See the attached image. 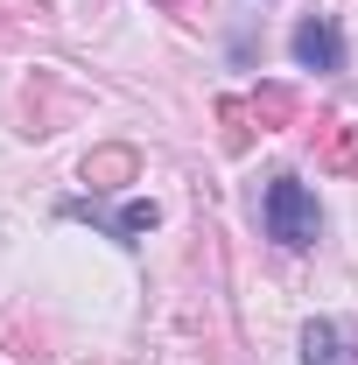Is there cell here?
Listing matches in <instances>:
<instances>
[{
    "mask_svg": "<svg viewBox=\"0 0 358 365\" xmlns=\"http://www.w3.org/2000/svg\"><path fill=\"white\" fill-rule=\"evenodd\" d=\"M63 211H71V218H98L113 239H140V232L155 225V204H127V211H113V218H106V211H91V204H63Z\"/></svg>",
    "mask_w": 358,
    "mask_h": 365,
    "instance_id": "obj_6",
    "label": "cell"
},
{
    "mask_svg": "<svg viewBox=\"0 0 358 365\" xmlns=\"http://www.w3.org/2000/svg\"><path fill=\"white\" fill-rule=\"evenodd\" d=\"M162 7H176V21H204V0H162Z\"/></svg>",
    "mask_w": 358,
    "mask_h": 365,
    "instance_id": "obj_8",
    "label": "cell"
},
{
    "mask_svg": "<svg viewBox=\"0 0 358 365\" xmlns=\"http://www.w3.org/2000/svg\"><path fill=\"white\" fill-rule=\"evenodd\" d=\"M246 113H253L260 127H288V120H295V91H281V85H260L253 98H246Z\"/></svg>",
    "mask_w": 358,
    "mask_h": 365,
    "instance_id": "obj_7",
    "label": "cell"
},
{
    "mask_svg": "<svg viewBox=\"0 0 358 365\" xmlns=\"http://www.w3.org/2000/svg\"><path fill=\"white\" fill-rule=\"evenodd\" d=\"M134 148H98V155H85V182L91 190H120V182H134Z\"/></svg>",
    "mask_w": 358,
    "mask_h": 365,
    "instance_id": "obj_5",
    "label": "cell"
},
{
    "mask_svg": "<svg viewBox=\"0 0 358 365\" xmlns=\"http://www.w3.org/2000/svg\"><path fill=\"white\" fill-rule=\"evenodd\" d=\"M260 218H267V239H274V246H288V253L316 246V232H323V211H316V197H310L295 176H274V182H267Z\"/></svg>",
    "mask_w": 358,
    "mask_h": 365,
    "instance_id": "obj_1",
    "label": "cell"
},
{
    "mask_svg": "<svg viewBox=\"0 0 358 365\" xmlns=\"http://www.w3.org/2000/svg\"><path fill=\"white\" fill-rule=\"evenodd\" d=\"M302 365H358V344H344L337 323H310L302 330Z\"/></svg>",
    "mask_w": 358,
    "mask_h": 365,
    "instance_id": "obj_4",
    "label": "cell"
},
{
    "mask_svg": "<svg viewBox=\"0 0 358 365\" xmlns=\"http://www.w3.org/2000/svg\"><path fill=\"white\" fill-rule=\"evenodd\" d=\"M316 162L337 169V176H358V127L352 120H330V127L316 134Z\"/></svg>",
    "mask_w": 358,
    "mask_h": 365,
    "instance_id": "obj_3",
    "label": "cell"
},
{
    "mask_svg": "<svg viewBox=\"0 0 358 365\" xmlns=\"http://www.w3.org/2000/svg\"><path fill=\"white\" fill-rule=\"evenodd\" d=\"M295 63H302V71H344V36H337L330 14H310V21L295 29Z\"/></svg>",
    "mask_w": 358,
    "mask_h": 365,
    "instance_id": "obj_2",
    "label": "cell"
}]
</instances>
